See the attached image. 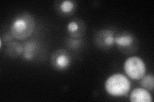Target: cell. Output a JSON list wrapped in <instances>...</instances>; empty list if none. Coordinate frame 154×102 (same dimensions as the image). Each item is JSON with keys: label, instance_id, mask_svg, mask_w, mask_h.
<instances>
[{"label": "cell", "instance_id": "obj_8", "mask_svg": "<svg viewBox=\"0 0 154 102\" xmlns=\"http://www.w3.org/2000/svg\"><path fill=\"white\" fill-rule=\"evenodd\" d=\"M24 51L23 53V57L25 60L30 61L34 59L37 55L39 45L38 43L34 40H28L24 42L23 43Z\"/></svg>", "mask_w": 154, "mask_h": 102}, {"label": "cell", "instance_id": "obj_11", "mask_svg": "<svg viewBox=\"0 0 154 102\" xmlns=\"http://www.w3.org/2000/svg\"><path fill=\"white\" fill-rule=\"evenodd\" d=\"M24 51L23 44L17 41H12L6 47V52L8 56L16 58L23 54Z\"/></svg>", "mask_w": 154, "mask_h": 102}, {"label": "cell", "instance_id": "obj_6", "mask_svg": "<svg viewBox=\"0 0 154 102\" xmlns=\"http://www.w3.org/2000/svg\"><path fill=\"white\" fill-rule=\"evenodd\" d=\"M115 35L113 31L102 30L97 31L94 35V42L98 48L108 50L114 44Z\"/></svg>", "mask_w": 154, "mask_h": 102}, {"label": "cell", "instance_id": "obj_13", "mask_svg": "<svg viewBox=\"0 0 154 102\" xmlns=\"http://www.w3.org/2000/svg\"><path fill=\"white\" fill-rule=\"evenodd\" d=\"M83 40L82 38H67L66 40V45L67 47H69L70 49L76 50L80 48L82 45Z\"/></svg>", "mask_w": 154, "mask_h": 102}, {"label": "cell", "instance_id": "obj_2", "mask_svg": "<svg viewBox=\"0 0 154 102\" xmlns=\"http://www.w3.org/2000/svg\"><path fill=\"white\" fill-rule=\"evenodd\" d=\"M131 81L126 76L122 74H115L110 75L105 83L106 91L112 96L126 95L131 89Z\"/></svg>", "mask_w": 154, "mask_h": 102}, {"label": "cell", "instance_id": "obj_5", "mask_svg": "<svg viewBox=\"0 0 154 102\" xmlns=\"http://www.w3.org/2000/svg\"><path fill=\"white\" fill-rule=\"evenodd\" d=\"M71 57L69 53L65 49H58L51 56V65L57 70H64L71 64Z\"/></svg>", "mask_w": 154, "mask_h": 102}, {"label": "cell", "instance_id": "obj_9", "mask_svg": "<svg viewBox=\"0 0 154 102\" xmlns=\"http://www.w3.org/2000/svg\"><path fill=\"white\" fill-rule=\"evenodd\" d=\"M130 100L132 102H152V96L145 89L136 88L131 92Z\"/></svg>", "mask_w": 154, "mask_h": 102}, {"label": "cell", "instance_id": "obj_4", "mask_svg": "<svg viewBox=\"0 0 154 102\" xmlns=\"http://www.w3.org/2000/svg\"><path fill=\"white\" fill-rule=\"evenodd\" d=\"M114 43L120 51L126 54L136 52L138 47V41L136 37L128 31L117 34L114 38Z\"/></svg>", "mask_w": 154, "mask_h": 102}, {"label": "cell", "instance_id": "obj_7", "mask_svg": "<svg viewBox=\"0 0 154 102\" xmlns=\"http://www.w3.org/2000/svg\"><path fill=\"white\" fill-rule=\"evenodd\" d=\"M85 24L82 20L74 19L70 21L67 26V30L71 38H81L85 33Z\"/></svg>", "mask_w": 154, "mask_h": 102}, {"label": "cell", "instance_id": "obj_1", "mask_svg": "<svg viewBox=\"0 0 154 102\" xmlns=\"http://www.w3.org/2000/svg\"><path fill=\"white\" fill-rule=\"evenodd\" d=\"M35 28L33 17L28 12H23L16 16L11 24V32L14 38L23 40L32 35Z\"/></svg>", "mask_w": 154, "mask_h": 102}, {"label": "cell", "instance_id": "obj_3", "mask_svg": "<svg viewBox=\"0 0 154 102\" xmlns=\"http://www.w3.org/2000/svg\"><path fill=\"white\" fill-rule=\"evenodd\" d=\"M124 70L129 78L140 80L146 74V65L140 57L132 56L125 61Z\"/></svg>", "mask_w": 154, "mask_h": 102}, {"label": "cell", "instance_id": "obj_10", "mask_svg": "<svg viewBox=\"0 0 154 102\" xmlns=\"http://www.w3.org/2000/svg\"><path fill=\"white\" fill-rule=\"evenodd\" d=\"M57 11L62 15H69L72 13L76 8V4L73 1H58L55 5Z\"/></svg>", "mask_w": 154, "mask_h": 102}, {"label": "cell", "instance_id": "obj_14", "mask_svg": "<svg viewBox=\"0 0 154 102\" xmlns=\"http://www.w3.org/2000/svg\"><path fill=\"white\" fill-rule=\"evenodd\" d=\"M14 36L12 35L11 32H8V33H5L3 35H2V36L1 37V40L2 42H4L5 44L8 45V43H10L11 42H12L14 40Z\"/></svg>", "mask_w": 154, "mask_h": 102}, {"label": "cell", "instance_id": "obj_12", "mask_svg": "<svg viewBox=\"0 0 154 102\" xmlns=\"http://www.w3.org/2000/svg\"><path fill=\"white\" fill-rule=\"evenodd\" d=\"M141 85L144 89L152 91L154 88V78L152 74L145 75L141 79Z\"/></svg>", "mask_w": 154, "mask_h": 102}]
</instances>
